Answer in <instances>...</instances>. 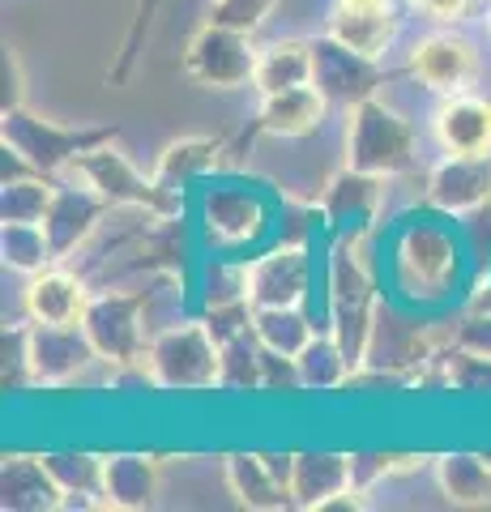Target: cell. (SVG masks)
Segmentation results:
<instances>
[{
  "mask_svg": "<svg viewBox=\"0 0 491 512\" xmlns=\"http://www.w3.org/2000/svg\"><path fill=\"white\" fill-rule=\"evenodd\" d=\"M393 282L415 303H436L457 282V244L440 227H410L393 248Z\"/></svg>",
  "mask_w": 491,
  "mask_h": 512,
  "instance_id": "cell-7",
  "label": "cell"
},
{
  "mask_svg": "<svg viewBox=\"0 0 491 512\" xmlns=\"http://www.w3.org/2000/svg\"><path fill=\"white\" fill-rule=\"evenodd\" d=\"M376 274L368 256L359 248V235L346 231L338 244L329 248V269H325V303H329V333L342 342L346 359H351L355 376L372 355L376 338Z\"/></svg>",
  "mask_w": 491,
  "mask_h": 512,
  "instance_id": "cell-1",
  "label": "cell"
},
{
  "mask_svg": "<svg viewBox=\"0 0 491 512\" xmlns=\"http://www.w3.org/2000/svg\"><path fill=\"white\" fill-rule=\"evenodd\" d=\"M274 9H278V0H210V22L257 35Z\"/></svg>",
  "mask_w": 491,
  "mask_h": 512,
  "instance_id": "cell-37",
  "label": "cell"
},
{
  "mask_svg": "<svg viewBox=\"0 0 491 512\" xmlns=\"http://www.w3.org/2000/svg\"><path fill=\"white\" fill-rule=\"evenodd\" d=\"M56 184L52 175L26 171L13 180H0V222H43L52 210Z\"/></svg>",
  "mask_w": 491,
  "mask_h": 512,
  "instance_id": "cell-32",
  "label": "cell"
},
{
  "mask_svg": "<svg viewBox=\"0 0 491 512\" xmlns=\"http://www.w3.org/2000/svg\"><path fill=\"white\" fill-rule=\"evenodd\" d=\"M436 487L453 508H491V466L483 453H440Z\"/></svg>",
  "mask_w": 491,
  "mask_h": 512,
  "instance_id": "cell-26",
  "label": "cell"
},
{
  "mask_svg": "<svg viewBox=\"0 0 491 512\" xmlns=\"http://www.w3.org/2000/svg\"><path fill=\"white\" fill-rule=\"evenodd\" d=\"M82 329L94 355L107 367H133L146 355V295L141 291H99L90 295Z\"/></svg>",
  "mask_w": 491,
  "mask_h": 512,
  "instance_id": "cell-6",
  "label": "cell"
},
{
  "mask_svg": "<svg viewBox=\"0 0 491 512\" xmlns=\"http://www.w3.org/2000/svg\"><path fill=\"white\" fill-rule=\"evenodd\" d=\"M419 466H423V457H415V453H351V487L372 495L385 478L419 470Z\"/></svg>",
  "mask_w": 491,
  "mask_h": 512,
  "instance_id": "cell-35",
  "label": "cell"
},
{
  "mask_svg": "<svg viewBox=\"0 0 491 512\" xmlns=\"http://www.w3.org/2000/svg\"><path fill=\"white\" fill-rule=\"evenodd\" d=\"M312 86L325 94L329 107H359L376 99V90L385 86L376 56H363L355 47L338 43L334 35H316L312 39Z\"/></svg>",
  "mask_w": 491,
  "mask_h": 512,
  "instance_id": "cell-9",
  "label": "cell"
},
{
  "mask_svg": "<svg viewBox=\"0 0 491 512\" xmlns=\"http://www.w3.org/2000/svg\"><path fill=\"white\" fill-rule=\"evenodd\" d=\"M415 154H419L415 128H410V120L398 107L368 99L346 111V167L393 180V175L415 167Z\"/></svg>",
  "mask_w": 491,
  "mask_h": 512,
  "instance_id": "cell-4",
  "label": "cell"
},
{
  "mask_svg": "<svg viewBox=\"0 0 491 512\" xmlns=\"http://www.w3.org/2000/svg\"><path fill=\"white\" fill-rule=\"evenodd\" d=\"M410 73H415V82L423 90L449 99V94L470 90V82L479 77V56H474L470 39L453 35V30H436V35L415 43V52H410Z\"/></svg>",
  "mask_w": 491,
  "mask_h": 512,
  "instance_id": "cell-14",
  "label": "cell"
},
{
  "mask_svg": "<svg viewBox=\"0 0 491 512\" xmlns=\"http://www.w3.org/2000/svg\"><path fill=\"white\" fill-rule=\"evenodd\" d=\"M0 261H5V269L26 274V278L52 269L56 248L47 239L43 222H0Z\"/></svg>",
  "mask_w": 491,
  "mask_h": 512,
  "instance_id": "cell-31",
  "label": "cell"
},
{
  "mask_svg": "<svg viewBox=\"0 0 491 512\" xmlns=\"http://www.w3.org/2000/svg\"><path fill=\"white\" fill-rule=\"evenodd\" d=\"M218 389H265V346L252 329L223 342V380H218Z\"/></svg>",
  "mask_w": 491,
  "mask_h": 512,
  "instance_id": "cell-33",
  "label": "cell"
},
{
  "mask_svg": "<svg viewBox=\"0 0 491 512\" xmlns=\"http://www.w3.org/2000/svg\"><path fill=\"white\" fill-rule=\"evenodd\" d=\"M483 457H487V466H491V448H487V453H483Z\"/></svg>",
  "mask_w": 491,
  "mask_h": 512,
  "instance_id": "cell-41",
  "label": "cell"
},
{
  "mask_svg": "<svg viewBox=\"0 0 491 512\" xmlns=\"http://www.w3.org/2000/svg\"><path fill=\"white\" fill-rule=\"evenodd\" d=\"M487 26H491V18H487Z\"/></svg>",
  "mask_w": 491,
  "mask_h": 512,
  "instance_id": "cell-42",
  "label": "cell"
},
{
  "mask_svg": "<svg viewBox=\"0 0 491 512\" xmlns=\"http://www.w3.org/2000/svg\"><path fill=\"white\" fill-rule=\"evenodd\" d=\"M380 197H385V180L380 175H368V171H355V167H342L334 180L321 188V205L325 222L334 227L338 235L363 227V222H372L376 210H380Z\"/></svg>",
  "mask_w": 491,
  "mask_h": 512,
  "instance_id": "cell-21",
  "label": "cell"
},
{
  "mask_svg": "<svg viewBox=\"0 0 491 512\" xmlns=\"http://www.w3.org/2000/svg\"><path fill=\"white\" fill-rule=\"evenodd\" d=\"M295 372H299V389L312 393H329L355 380V367L334 333H312V342L295 355Z\"/></svg>",
  "mask_w": 491,
  "mask_h": 512,
  "instance_id": "cell-29",
  "label": "cell"
},
{
  "mask_svg": "<svg viewBox=\"0 0 491 512\" xmlns=\"http://www.w3.org/2000/svg\"><path fill=\"white\" fill-rule=\"evenodd\" d=\"M22 103H26L22 60H18V52H9V47H5V56H0V111L22 107Z\"/></svg>",
  "mask_w": 491,
  "mask_h": 512,
  "instance_id": "cell-38",
  "label": "cell"
},
{
  "mask_svg": "<svg viewBox=\"0 0 491 512\" xmlns=\"http://www.w3.org/2000/svg\"><path fill=\"white\" fill-rule=\"evenodd\" d=\"M107 210H112V205H107L86 180L65 175V180L56 184L52 210H47V218H43V231L56 248V261H65V256H73L77 248H86V239L99 231Z\"/></svg>",
  "mask_w": 491,
  "mask_h": 512,
  "instance_id": "cell-15",
  "label": "cell"
},
{
  "mask_svg": "<svg viewBox=\"0 0 491 512\" xmlns=\"http://www.w3.org/2000/svg\"><path fill=\"white\" fill-rule=\"evenodd\" d=\"M0 508L5 512L65 508V487L52 478L43 453H5V461H0Z\"/></svg>",
  "mask_w": 491,
  "mask_h": 512,
  "instance_id": "cell-17",
  "label": "cell"
},
{
  "mask_svg": "<svg viewBox=\"0 0 491 512\" xmlns=\"http://www.w3.org/2000/svg\"><path fill=\"white\" fill-rule=\"evenodd\" d=\"M346 487H351V453H334V448H308V453H295V474H291L295 508L321 512Z\"/></svg>",
  "mask_w": 491,
  "mask_h": 512,
  "instance_id": "cell-24",
  "label": "cell"
},
{
  "mask_svg": "<svg viewBox=\"0 0 491 512\" xmlns=\"http://www.w3.org/2000/svg\"><path fill=\"white\" fill-rule=\"evenodd\" d=\"M223 474H227L231 495L248 512H287V508H295L291 483L269 466L265 453H227Z\"/></svg>",
  "mask_w": 491,
  "mask_h": 512,
  "instance_id": "cell-22",
  "label": "cell"
},
{
  "mask_svg": "<svg viewBox=\"0 0 491 512\" xmlns=\"http://www.w3.org/2000/svg\"><path fill=\"white\" fill-rule=\"evenodd\" d=\"M26 350V380L43 384V389H65L90 363H99L94 346L82 325H30L22 329Z\"/></svg>",
  "mask_w": 491,
  "mask_h": 512,
  "instance_id": "cell-10",
  "label": "cell"
},
{
  "mask_svg": "<svg viewBox=\"0 0 491 512\" xmlns=\"http://www.w3.org/2000/svg\"><path fill=\"white\" fill-rule=\"evenodd\" d=\"M423 201L445 218H466L491 201V154H445L427 171Z\"/></svg>",
  "mask_w": 491,
  "mask_h": 512,
  "instance_id": "cell-12",
  "label": "cell"
},
{
  "mask_svg": "<svg viewBox=\"0 0 491 512\" xmlns=\"http://www.w3.org/2000/svg\"><path fill=\"white\" fill-rule=\"evenodd\" d=\"M69 175L86 180L107 205H112V210H146V214H158V218L180 214V197H176V192H167L163 184H158L154 171L150 175L141 171L133 158L116 146V141H103V146L86 150L73 163Z\"/></svg>",
  "mask_w": 491,
  "mask_h": 512,
  "instance_id": "cell-5",
  "label": "cell"
},
{
  "mask_svg": "<svg viewBox=\"0 0 491 512\" xmlns=\"http://www.w3.org/2000/svg\"><path fill=\"white\" fill-rule=\"evenodd\" d=\"M432 137L445 154H491V103L470 90L440 99Z\"/></svg>",
  "mask_w": 491,
  "mask_h": 512,
  "instance_id": "cell-19",
  "label": "cell"
},
{
  "mask_svg": "<svg viewBox=\"0 0 491 512\" xmlns=\"http://www.w3.org/2000/svg\"><path fill=\"white\" fill-rule=\"evenodd\" d=\"M218 158H223V141L218 137H180V141H167L163 154H158V163H154V180L163 184L167 192H180L188 184H197L205 180L214 167H218Z\"/></svg>",
  "mask_w": 491,
  "mask_h": 512,
  "instance_id": "cell-25",
  "label": "cell"
},
{
  "mask_svg": "<svg viewBox=\"0 0 491 512\" xmlns=\"http://www.w3.org/2000/svg\"><path fill=\"white\" fill-rule=\"evenodd\" d=\"M90 291L86 282L69 274V269H43V274L26 278L22 291V312L35 325H82Z\"/></svg>",
  "mask_w": 491,
  "mask_h": 512,
  "instance_id": "cell-20",
  "label": "cell"
},
{
  "mask_svg": "<svg viewBox=\"0 0 491 512\" xmlns=\"http://www.w3.org/2000/svg\"><path fill=\"white\" fill-rule=\"evenodd\" d=\"M457 346H474V350H487L491 355V312L466 316L462 329H457Z\"/></svg>",
  "mask_w": 491,
  "mask_h": 512,
  "instance_id": "cell-40",
  "label": "cell"
},
{
  "mask_svg": "<svg viewBox=\"0 0 491 512\" xmlns=\"http://www.w3.org/2000/svg\"><path fill=\"white\" fill-rule=\"evenodd\" d=\"M445 384L466 397H491V355L474 346H457L445 359Z\"/></svg>",
  "mask_w": 491,
  "mask_h": 512,
  "instance_id": "cell-34",
  "label": "cell"
},
{
  "mask_svg": "<svg viewBox=\"0 0 491 512\" xmlns=\"http://www.w3.org/2000/svg\"><path fill=\"white\" fill-rule=\"evenodd\" d=\"M197 218H201V235L223 252L244 248L265 231L261 197L252 188H240V184H210L201 192Z\"/></svg>",
  "mask_w": 491,
  "mask_h": 512,
  "instance_id": "cell-11",
  "label": "cell"
},
{
  "mask_svg": "<svg viewBox=\"0 0 491 512\" xmlns=\"http://www.w3.org/2000/svg\"><path fill=\"white\" fill-rule=\"evenodd\" d=\"M116 137L120 133L107 124H56L47 116H35L26 103L0 111V146L18 150L39 175H52V180H65L86 150Z\"/></svg>",
  "mask_w": 491,
  "mask_h": 512,
  "instance_id": "cell-2",
  "label": "cell"
},
{
  "mask_svg": "<svg viewBox=\"0 0 491 512\" xmlns=\"http://www.w3.org/2000/svg\"><path fill=\"white\" fill-rule=\"evenodd\" d=\"M325 35L355 47L363 56H385L393 35H398V18H393V0H334L329 5Z\"/></svg>",
  "mask_w": 491,
  "mask_h": 512,
  "instance_id": "cell-16",
  "label": "cell"
},
{
  "mask_svg": "<svg viewBox=\"0 0 491 512\" xmlns=\"http://www.w3.org/2000/svg\"><path fill=\"white\" fill-rule=\"evenodd\" d=\"M295 86H312V39L265 43L261 60H257V77H252V90L278 94V90H295Z\"/></svg>",
  "mask_w": 491,
  "mask_h": 512,
  "instance_id": "cell-28",
  "label": "cell"
},
{
  "mask_svg": "<svg viewBox=\"0 0 491 512\" xmlns=\"http://www.w3.org/2000/svg\"><path fill=\"white\" fill-rule=\"evenodd\" d=\"M252 333L269 355L295 359L299 350L312 342V316L304 312V303H291V308H252Z\"/></svg>",
  "mask_w": 491,
  "mask_h": 512,
  "instance_id": "cell-30",
  "label": "cell"
},
{
  "mask_svg": "<svg viewBox=\"0 0 491 512\" xmlns=\"http://www.w3.org/2000/svg\"><path fill=\"white\" fill-rule=\"evenodd\" d=\"M329 116V99L316 86H295V90H278V94H261L257 103V133L265 137H282V141H295V137H308L325 124Z\"/></svg>",
  "mask_w": 491,
  "mask_h": 512,
  "instance_id": "cell-23",
  "label": "cell"
},
{
  "mask_svg": "<svg viewBox=\"0 0 491 512\" xmlns=\"http://www.w3.org/2000/svg\"><path fill=\"white\" fill-rule=\"evenodd\" d=\"M141 363H146V380L167 393H205L223 380V346L205 320H180V325L158 329Z\"/></svg>",
  "mask_w": 491,
  "mask_h": 512,
  "instance_id": "cell-3",
  "label": "cell"
},
{
  "mask_svg": "<svg viewBox=\"0 0 491 512\" xmlns=\"http://www.w3.org/2000/svg\"><path fill=\"white\" fill-rule=\"evenodd\" d=\"M410 9L423 13V18L436 22V26H453V22L466 18L470 0H410Z\"/></svg>",
  "mask_w": 491,
  "mask_h": 512,
  "instance_id": "cell-39",
  "label": "cell"
},
{
  "mask_svg": "<svg viewBox=\"0 0 491 512\" xmlns=\"http://www.w3.org/2000/svg\"><path fill=\"white\" fill-rule=\"evenodd\" d=\"M312 256L304 244H278L248 265V303L252 308H291L308 303Z\"/></svg>",
  "mask_w": 491,
  "mask_h": 512,
  "instance_id": "cell-13",
  "label": "cell"
},
{
  "mask_svg": "<svg viewBox=\"0 0 491 512\" xmlns=\"http://www.w3.org/2000/svg\"><path fill=\"white\" fill-rule=\"evenodd\" d=\"M163 470L150 453H103V508L146 512L158 504Z\"/></svg>",
  "mask_w": 491,
  "mask_h": 512,
  "instance_id": "cell-18",
  "label": "cell"
},
{
  "mask_svg": "<svg viewBox=\"0 0 491 512\" xmlns=\"http://www.w3.org/2000/svg\"><path fill=\"white\" fill-rule=\"evenodd\" d=\"M261 47L252 43V35L218 22H205L184 47V73L193 77L201 90H244L257 77Z\"/></svg>",
  "mask_w": 491,
  "mask_h": 512,
  "instance_id": "cell-8",
  "label": "cell"
},
{
  "mask_svg": "<svg viewBox=\"0 0 491 512\" xmlns=\"http://www.w3.org/2000/svg\"><path fill=\"white\" fill-rule=\"evenodd\" d=\"M47 470L65 487V508H103V453L86 448H52L43 453Z\"/></svg>",
  "mask_w": 491,
  "mask_h": 512,
  "instance_id": "cell-27",
  "label": "cell"
},
{
  "mask_svg": "<svg viewBox=\"0 0 491 512\" xmlns=\"http://www.w3.org/2000/svg\"><path fill=\"white\" fill-rule=\"evenodd\" d=\"M231 303H248V265L214 261L205 269V308H231Z\"/></svg>",
  "mask_w": 491,
  "mask_h": 512,
  "instance_id": "cell-36",
  "label": "cell"
}]
</instances>
